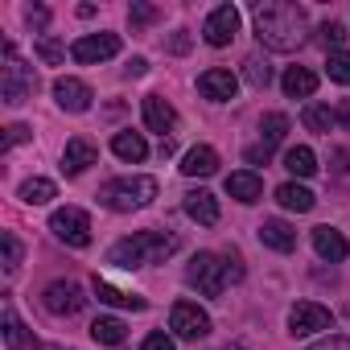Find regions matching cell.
I'll return each mask as SVG.
<instances>
[{"instance_id": "6da1fadb", "label": "cell", "mask_w": 350, "mask_h": 350, "mask_svg": "<svg viewBox=\"0 0 350 350\" xmlns=\"http://www.w3.org/2000/svg\"><path fill=\"white\" fill-rule=\"evenodd\" d=\"M305 9L301 5H288V0H268V5H256V38L276 50V54H288L305 42Z\"/></svg>"}, {"instance_id": "7a4b0ae2", "label": "cell", "mask_w": 350, "mask_h": 350, "mask_svg": "<svg viewBox=\"0 0 350 350\" xmlns=\"http://www.w3.org/2000/svg\"><path fill=\"white\" fill-rule=\"evenodd\" d=\"M173 252H178V235H165V231H136V235L111 243L107 264H116V268H144V264H165Z\"/></svg>"}, {"instance_id": "3957f363", "label": "cell", "mask_w": 350, "mask_h": 350, "mask_svg": "<svg viewBox=\"0 0 350 350\" xmlns=\"http://www.w3.org/2000/svg\"><path fill=\"white\" fill-rule=\"evenodd\" d=\"M157 178H116V182H107L103 190H99V202L107 206V211H140V206H148L152 198H157Z\"/></svg>"}, {"instance_id": "277c9868", "label": "cell", "mask_w": 350, "mask_h": 350, "mask_svg": "<svg viewBox=\"0 0 350 350\" xmlns=\"http://www.w3.org/2000/svg\"><path fill=\"white\" fill-rule=\"evenodd\" d=\"M38 91V75L33 66H25L13 50V42H5V66H0V99L9 107H21L29 95Z\"/></svg>"}, {"instance_id": "5b68a950", "label": "cell", "mask_w": 350, "mask_h": 350, "mask_svg": "<svg viewBox=\"0 0 350 350\" xmlns=\"http://www.w3.org/2000/svg\"><path fill=\"white\" fill-rule=\"evenodd\" d=\"M186 280H190V288H198L202 297H223V288H227V264L215 256V252H198L194 260H190V268H186Z\"/></svg>"}, {"instance_id": "8992f818", "label": "cell", "mask_w": 350, "mask_h": 350, "mask_svg": "<svg viewBox=\"0 0 350 350\" xmlns=\"http://www.w3.org/2000/svg\"><path fill=\"white\" fill-rule=\"evenodd\" d=\"M50 231H54L66 247H91V219H87V211H79V206L54 211V215H50Z\"/></svg>"}, {"instance_id": "52a82bcc", "label": "cell", "mask_w": 350, "mask_h": 350, "mask_svg": "<svg viewBox=\"0 0 350 350\" xmlns=\"http://www.w3.org/2000/svg\"><path fill=\"white\" fill-rule=\"evenodd\" d=\"M169 329L178 334V338H186V342H202L211 334V317L194 301H178V305L169 309Z\"/></svg>"}, {"instance_id": "ba28073f", "label": "cell", "mask_w": 350, "mask_h": 350, "mask_svg": "<svg viewBox=\"0 0 350 350\" xmlns=\"http://www.w3.org/2000/svg\"><path fill=\"white\" fill-rule=\"evenodd\" d=\"M329 325H334V313L325 305H317V301H297L288 309V334L293 338H309V334L329 329Z\"/></svg>"}, {"instance_id": "9c48e42d", "label": "cell", "mask_w": 350, "mask_h": 350, "mask_svg": "<svg viewBox=\"0 0 350 350\" xmlns=\"http://www.w3.org/2000/svg\"><path fill=\"white\" fill-rule=\"evenodd\" d=\"M42 305H46L54 317H75V313L87 305V297H83V284H79V280H54V284L46 288Z\"/></svg>"}, {"instance_id": "30bf717a", "label": "cell", "mask_w": 350, "mask_h": 350, "mask_svg": "<svg viewBox=\"0 0 350 350\" xmlns=\"http://www.w3.org/2000/svg\"><path fill=\"white\" fill-rule=\"evenodd\" d=\"M235 33H239V9H235V5H219V9L206 17V25H202V38H206V46H215V50L231 46Z\"/></svg>"}, {"instance_id": "8fae6325", "label": "cell", "mask_w": 350, "mask_h": 350, "mask_svg": "<svg viewBox=\"0 0 350 350\" xmlns=\"http://www.w3.org/2000/svg\"><path fill=\"white\" fill-rule=\"evenodd\" d=\"M120 54V38L116 33H87L70 46V58L83 62V66H95V62H107Z\"/></svg>"}, {"instance_id": "7c38bea8", "label": "cell", "mask_w": 350, "mask_h": 350, "mask_svg": "<svg viewBox=\"0 0 350 350\" xmlns=\"http://www.w3.org/2000/svg\"><path fill=\"white\" fill-rule=\"evenodd\" d=\"M198 91H202L211 103H227V99H235L239 79H235L231 70H223V66H211V70L198 75Z\"/></svg>"}, {"instance_id": "4fadbf2b", "label": "cell", "mask_w": 350, "mask_h": 350, "mask_svg": "<svg viewBox=\"0 0 350 350\" xmlns=\"http://www.w3.org/2000/svg\"><path fill=\"white\" fill-rule=\"evenodd\" d=\"M95 161H99V148H95L87 136H75V140H66V148H62V173L79 178V173H87Z\"/></svg>"}, {"instance_id": "5bb4252c", "label": "cell", "mask_w": 350, "mask_h": 350, "mask_svg": "<svg viewBox=\"0 0 350 350\" xmlns=\"http://www.w3.org/2000/svg\"><path fill=\"white\" fill-rule=\"evenodd\" d=\"M54 99H58L62 111H75V116H79V111L91 107L95 95H91V87H87L83 79H58V83H54Z\"/></svg>"}, {"instance_id": "9a60e30c", "label": "cell", "mask_w": 350, "mask_h": 350, "mask_svg": "<svg viewBox=\"0 0 350 350\" xmlns=\"http://www.w3.org/2000/svg\"><path fill=\"white\" fill-rule=\"evenodd\" d=\"M313 252H317L321 260H329V264H342V260L350 256V243H346V235L334 231V227H313Z\"/></svg>"}, {"instance_id": "2e32d148", "label": "cell", "mask_w": 350, "mask_h": 350, "mask_svg": "<svg viewBox=\"0 0 350 350\" xmlns=\"http://www.w3.org/2000/svg\"><path fill=\"white\" fill-rule=\"evenodd\" d=\"M227 194H231L235 202H243V206L260 202V198H264V182H260V173H252V169L231 173V178H227Z\"/></svg>"}, {"instance_id": "e0dca14e", "label": "cell", "mask_w": 350, "mask_h": 350, "mask_svg": "<svg viewBox=\"0 0 350 350\" xmlns=\"http://www.w3.org/2000/svg\"><path fill=\"white\" fill-rule=\"evenodd\" d=\"M260 243L272 247V252H280V256H288V252L297 247V231H293L284 219H264V223H260Z\"/></svg>"}, {"instance_id": "ac0fdd59", "label": "cell", "mask_w": 350, "mask_h": 350, "mask_svg": "<svg viewBox=\"0 0 350 350\" xmlns=\"http://www.w3.org/2000/svg\"><path fill=\"white\" fill-rule=\"evenodd\" d=\"M144 124H148V132H173L178 128V111L169 107V99H161V95H144Z\"/></svg>"}, {"instance_id": "d6986e66", "label": "cell", "mask_w": 350, "mask_h": 350, "mask_svg": "<svg viewBox=\"0 0 350 350\" xmlns=\"http://www.w3.org/2000/svg\"><path fill=\"white\" fill-rule=\"evenodd\" d=\"M219 169V152L211 144H194L186 157H182V173L186 178H211V173Z\"/></svg>"}, {"instance_id": "ffe728a7", "label": "cell", "mask_w": 350, "mask_h": 350, "mask_svg": "<svg viewBox=\"0 0 350 350\" xmlns=\"http://www.w3.org/2000/svg\"><path fill=\"white\" fill-rule=\"evenodd\" d=\"M186 215L198 223V227H215L219 223V202L211 190H190L186 194Z\"/></svg>"}, {"instance_id": "44dd1931", "label": "cell", "mask_w": 350, "mask_h": 350, "mask_svg": "<svg viewBox=\"0 0 350 350\" xmlns=\"http://www.w3.org/2000/svg\"><path fill=\"white\" fill-rule=\"evenodd\" d=\"M280 87H284L288 99H309V95L317 91V75H313L309 66H288L284 79H280Z\"/></svg>"}, {"instance_id": "7402d4cb", "label": "cell", "mask_w": 350, "mask_h": 350, "mask_svg": "<svg viewBox=\"0 0 350 350\" xmlns=\"http://www.w3.org/2000/svg\"><path fill=\"white\" fill-rule=\"evenodd\" d=\"M111 152H116L120 161H132V165H136V161L148 157V144H144L140 132H116V136H111Z\"/></svg>"}, {"instance_id": "603a6c76", "label": "cell", "mask_w": 350, "mask_h": 350, "mask_svg": "<svg viewBox=\"0 0 350 350\" xmlns=\"http://www.w3.org/2000/svg\"><path fill=\"white\" fill-rule=\"evenodd\" d=\"M95 297H99L103 305H116V309H144V305H148L144 297H136V293H120L116 284H107V280H99V276H95Z\"/></svg>"}, {"instance_id": "cb8c5ba5", "label": "cell", "mask_w": 350, "mask_h": 350, "mask_svg": "<svg viewBox=\"0 0 350 350\" xmlns=\"http://www.w3.org/2000/svg\"><path fill=\"white\" fill-rule=\"evenodd\" d=\"M276 202L284 206V211H297V215H305V211H313V194L305 190V186H297V182H284L280 190H276Z\"/></svg>"}, {"instance_id": "d4e9b609", "label": "cell", "mask_w": 350, "mask_h": 350, "mask_svg": "<svg viewBox=\"0 0 350 350\" xmlns=\"http://www.w3.org/2000/svg\"><path fill=\"white\" fill-rule=\"evenodd\" d=\"M91 338H95L99 346H120V342L128 338V329H124L120 317H95V321H91Z\"/></svg>"}, {"instance_id": "484cf974", "label": "cell", "mask_w": 350, "mask_h": 350, "mask_svg": "<svg viewBox=\"0 0 350 350\" xmlns=\"http://www.w3.org/2000/svg\"><path fill=\"white\" fill-rule=\"evenodd\" d=\"M5 346L9 350H29V329H25V321L17 317L13 305H5Z\"/></svg>"}, {"instance_id": "4316f807", "label": "cell", "mask_w": 350, "mask_h": 350, "mask_svg": "<svg viewBox=\"0 0 350 350\" xmlns=\"http://www.w3.org/2000/svg\"><path fill=\"white\" fill-rule=\"evenodd\" d=\"M284 169L297 173V178H313V173H317V157H313V148H305V144L288 148V152H284Z\"/></svg>"}, {"instance_id": "83f0119b", "label": "cell", "mask_w": 350, "mask_h": 350, "mask_svg": "<svg viewBox=\"0 0 350 350\" xmlns=\"http://www.w3.org/2000/svg\"><path fill=\"white\" fill-rule=\"evenodd\" d=\"M54 194H58V186H54L50 178H29V182L21 186V202H29V206H46Z\"/></svg>"}, {"instance_id": "f1b7e54d", "label": "cell", "mask_w": 350, "mask_h": 350, "mask_svg": "<svg viewBox=\"0 0 350 350\" xmlns=\"http://www.w3.org/2000/svg\"><path fill=\"white\" fill-rule=\"evenodd\" d=\"M33 54H38L46 66H62V58H66V46H62L54 33H42V38L33 42Z\"/></svg>"}, {"instance_id": "f546056e", "label": "cell", "mask_w": 350, "mask_h": 350, "mask_svg": "<svg viewBox=\"0 0 350 350\" xmlns=\"http://www.w3.org/2000/svg\"><path fill=\"white\" fill-rule=\"evenodd\" d=\"M301 120H305V128H309V132H329V128L338 124V120H334V111H329L325 103H309Z\"/></svg>"}, {"instance_id": "4dcf8cb0", "label": "cell", "mask_w": 350, "mask_h": 350, "mask_svg": "<svg viewBox=\"0 0 350 350\" xmlns=\"http://www.w3.org/2000/svg\"><path fill=\"white\" fill-rule=\"evenodd\" d=\"M260 132H264V144H276V140H284V132H288V116H280V111L264 116Z\"/></svg>"}, {"instance_id": "1f68e13d", "label": "cell", "mask_w": 350, "mask_h": 350, "mask_svg": "<svg viewBox=\"0 0 350 350\" xmlns=\"http://www.w3.org/2000/svg\"><path fill=\"white\" fill-rule=\"evenodd\" d=\"M243 75H247V83H252L256 91H264V87L272 83V70H268V62H260V58H247V62H243Z\"/></svg>"}, {"instance_id": "d6a6232c", "label": "cell", "mask_w": 350, "mask_h": 350, "mask_svg": "<svg viewBox=\"0 0 350 350\" xmlns=\"http://www.w3.org/2000/svg\"><path fill=\"white\" fill-rule=\"evenodd\" d=\"M325 70H329V79H334V83H346V87H350V50H338V54H329Z\"/></svg>"}, {"instance_id": "836d02e7", "label": "cell", "mask_w": 350, "mask_h": 350, "mask_svg": "<svg viewBox=\"0 0 350 350\" xmlns=\"http://www.w3.org/2000/svg\"><path fill=\"white\" fill-rule=\"evenodd\" d=\"M0 247H5V272H17L21 268V239L13 231H5L0 235Z\"/></svg>"}, {"instance_id": "e575fe53", "label": "cell", "mask_w": 350, "mask_h": 350, "mask_svg": "<svg viewBox=\"0 0 350 350\" xmlns=\"http://www.w3.org/2000/svg\"><path fill=\"white\" fill-rule=\"evenodd\" d=\"M342 42H346V29H342L338 21H325V25H321V46H325L329 54H338Z\"/></svg>"}, {"instance_id": "d590c367", "label": "cell", "mask_w": 350, "mask_h": 350, "mask_svg": "<svg viewBox=\"0 0 350 350\" xmlns=\"http://www.w3.org/2000/svg\"><path fill=\"white\" fill-rule=\"evenodd\" d=\"M272 148H276V144H264V140H260V144H252L243 157H247V165H268V161H272Z\"/></svg>"}, {"instance_id": "8d00e7d4", "label": "cell", "mask_w": 350, "mask_h": 350, "mask_svg": "<svg viewBox=\"0 0 350 350\" xmlns=\"http://www.w3.org/2000/svg\"><path fill=\"white\" fill-rule=\"evenodd\" d=\"M140 350H178V346H173V338H169V334H161V329H157V334H148V338L140 342Z\"/></svg>"}, {"instance_id": "74e56055", "label": "cell", "mask_w": 350, "mask_h": 350, "mask_svg": "<svg viewBox=\"0 0 350 350\" xmlns=\"http://www.w3.org/2000/svg\"><path fill=\"white\" fill-rule=\"evenodd\" d=\"M309 350H350V334H334V338H321V342H313Z\"/></svg>"}, {"instance_id": "f35d334b", "label": "cell", "mask_w": 350, "mask_h": 350, "mask_svg": "<svg viewBox=\"0 0 350 350\" xmlns=\"http://www.w3.org/2000/svg\"><path fill=\"white\" fill-rule=\"evenodd\" d=\"M5 132H9V136H5V148H13V144H25V140H29V128H25V124H9Z\"/></svg>"}, {"instance_id": "ab89813d", "label": "cell", "mask_w": 350, "mask_h": 350, "mask_svg": "<svg viewBox=\"0 0 350 350\" xmlns=\"http://www.w3.org/2000/svg\"><path fill=\"white\" fill-rule=\"evenodd\" d=\"M25 21H29L33 29H42V25L50 21V9H42V5H29V9H25Z\"/></svg>"}, {"instance_id": "60d3db41", "label": "cell", "mask_w": 350, "mask_h": 350, "mask_svg": "<svg viewBox=\"0 0 350 350\" xmlns=\"http://www.w3.org/2000/svg\"><path fill=\"white\" fill-rule=\"evenodd\" d=\"M132 25H148V21H157V9H148V5H132Z\"/></svg>"}, {"instance_id": "b9f144b4", "label": "cell", "mask_w": 350, "mask_h": 350, "mask_svg": "<svg viewBox=\"0 0 350 350\" xmlns=\"http://www.w3.org/2000/svg\"><path fill=\"white\" fill-rule=\"evenodd\" d=\"M334 120H338V124H346V128H350V99H342V103H338V107H334Z\"/></svg>"}, {"instance_id": "7bdbcfd3", "label": "cell", "mask_w": 350, "mask_h": 350, "mask_svg": "<svg viewBox=\"0 0 350 350\" xmlns=\"http://www.w3.org/2000/svg\"><path fill=\"white\" fill-rule=\"evenodd\" d=\"M144 70H148V62H144V58H132V62H128V75H132V79H140Z\"/></svg>"}, {"instance_id": "ee69618b", "label": "cell", "mask_w": 350, "mask_h": 350, "mask_svg": "<svg viewBox=\"0 0 350 350\" xmlns=\"http://www.w3.org/2000/svg\"><path fill=\"white\" fill-rule=\"evenodd\" d=\"M169 50H173V54H186V50H190V38H186V33H178V38H173V46H169Z\"/></svg>"}, {"instance_id": "f6af8a7d", "label": "cell", "mask_w": 350, "mask_h": 350, "mask_svg": "<svg viewBox=\"0 0 350 350\" xmlns=\"http://www.w3.org/2000/svg\"><path fill=\"white\" fill-rule=\"evenodd\" d=\"M223 350H247V346H239V342H231V346H223Z\"/></svg>"}]
</instances>
